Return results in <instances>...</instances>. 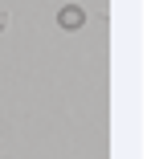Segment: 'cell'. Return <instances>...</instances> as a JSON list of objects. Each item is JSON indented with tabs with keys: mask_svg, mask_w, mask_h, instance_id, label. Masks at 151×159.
Masks as SVG:
<instances>
[{
	"mask_svg": "<svg viewBox=\"0 0 151 159\" xmlns=\"http://www.w3.org/2000/svg\"><path fill=\"white\" fill-rule=\"evenodd\" d=\"M82 20H86V12H82L78 4H70V8L57 12V25H62V29H82Z\"/></svg>",
	"mask_w": 151,
	"mask_h": 159,
	"instance_id": "obj_1",
	"label": "cell"
}]
</instances>
